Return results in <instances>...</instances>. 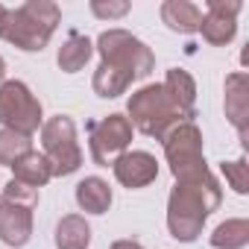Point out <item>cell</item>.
Returning <instances> with one entry per match:
<instances>
[{"mask_svg": "<svg viewBox=\"0 0 249 249\" xmlns=\"http://www.w3.org/2000/svg\"><path fill=\"white\" fill-rule=\"evenodd\" d=\"M220 185L217 179H205V182H179L170 194L167 202V229L176 240H196V234L202 231L208 214L220 205Z\"/></svg>", "mask_w": 249, "mask_h": 249, "instance_id": "1", "label": "cell"}, {"mask_svg": "<svg viewBox=\"0 0 249 249\" xmlns=\"http://www.w3.org/2000/svg\"><path fill=\"white\" fill-rule=\"evenodd\" d=\"M59 21H62V9L53 0H27L18 9H6L3 33L0 36L9 44H15L18 50L36 53V50L47 47Z\"/></svg>", "mask_w": 249, "mask_h": 249, "instance_id": "2", "label": "cell"}, {"mask_svg": "<svg viewBox=\"0 0 249 249\" xmlns=\"http://www.w3.org/2000/svg\"><path fill=\"white\" fill-rule=\"evenodd\" d=\"M97 50L103 56V65L120 71L129 82L150 76L153 68H156L153 50L141 38H135L132 33H126V30H106L97 38Z\"/></svg>", "mask_w": 249, "mask_h": 249, "instance_id": "3", "label": "cell"}, {"mask_svg": "<svg viewBox=\"0 0 249 249\" xmlns=\"http://www.w3.org/2000/svg\"><path fill=\"white\" fill-rule=\"evenodd\" d=\"M129 123L150 138H164L176 123H185L164 85H147L129 100Z\"/></svg>", "mask_w": 249, "mask_h": 249, "instance_id": "4", "label": "cell"}, {"mask_svg": "<svg viewBox=\"0 0 249 249\" xmlns=\"http://www.w3.org/2000/svg\"><path fill=\"white\" fill-rule=\"evenodd\" d=\"M161 141H164V156L170 161V170L179 182H205V179H211V173L205 167V159H202V132L191 120L176 123Z\"/></svg>", "mask_w": 249, "mask_h": 249, "instance_id": "5", "label": "cell"}, {"mask_svg": "<svg viewBox=\"0 0 249 249\" xmlns=\"http://www.w3.org/2000/svg\"><path fill=\"white\" fill-rule=\"evenodd\" d=\"M41 141H44V159L50 164L53 176H68L79 170L82 164V150L76 144V126L65 114L50 117L41 126Z\"/></svg>", "mask_w": 249, "mask_h": 249, "instance_id": "6", "label": "cell"}, {"mask_svg": "<svg viewBox=\"0 0 249 249\" xmlns=\"http://www.w3.org/2000/svg\"><path fill=\"white\" fill-rule=\"evenodd\" d=\"M0 123L21 135H33L41 126V103L18 79L0 85Z\"/></svg>", "mask_w": 249, "mask_h": 249, "instance_id": "7", "label": "cell"}, {"mask_svg": "<svg viewBox=\"0 0 249 249\" xmlns=\"http://www.w3.org/2000/svg\"><path fill=\"white\" fill-rule=\"evenodd\" d=\"M132 141V123L123 114H108L103 120L88 123V147H91V159L100 167L114 164L123 153H126Z\"/></svg>", "mask_w": 249, "mask_h": 249, "instance_id": "8", "label": "cell"}, {"mask_svg": "<svg viewBox=\"0 0 249 249\" xmlns=\"http://www.w3.org/2000/svg\"><path fill=\"white\" fill-rule=\"evenodd\" d=\"M243 3L240 0H208L205 3V12H202V24H199V33L208 44L220 47V44H229L237 33V15H240Z\"/></svg>", "mask_w": 249, "mask_h": 249, "instance_id": "9", "label": "cell"}, {"mask_svg": "<svg viewBox=\"0 0 249 249\" xmlns=\"http://www.w3.org/2000/svg\"><path fill=\"white\" fill-rule=\"evenodd\" d=\"M114 176L120 185H126V188H144L150 182H156L159 176V164L150 153L144 150H132V153H123L114 164Z\"/></svg>", "mask_w": 249, "mask_h": 249, "instance_id": "10", "label": "cell"}, {"mask_svg": "<svg viewBox=\"0 0 249 249\" xmlns=\"http://www.w3.org/2000/svg\"><path fill=\"white\" fill-rule=\"evenodd\" d=\"M226 117L246 144V126H249V76L243 71L226 76Z\"/></svg>", "mask_w": 249, "mask_h": 249, "instance_id": "11", "label": "cell"}, {"mask_svg": "<svg viewBox=\"0 0 249 249\" xmlns=\"http://www.w3.org/2000/svg\"><path fill=\"white\" fill-rule=\"evenodd\" d=\"M33 234V211L0 199V240L9 246H24Z\"/></svg>", "mask_w": 249, "mask_h": 249, "instance_id": "12", "label": "cell"}, {"mask_svg": "<svg viewBox=\"0 0 249 249\" xmlns=\"http://www.w3.org/2000/svg\"><path fill=\"white\" fill-rule=\"evenodd\" d=\"M161 21L173 33L191 36V33H199L202 9L196 3H188V0H164V3H161Z\"/></svg>", "mask_w": 249, "mask_h": 249, "instance_id": "13", "label": "cell"}, {"mask_svg": "<svg viewBox=\"0 0 249 249\" xmlns=\"http://www.w3.org/2000/svg\"><path fill=\"white\" fill-rule=\"evenodd\" d=\"M91 53H94L91 38L82 36V33H76V30H71V33L65 36V41H62L56 59H59V68H62L65 73H76V71L85 68V62L91 59Z\"/></svg>", "mask_w": 249, "mask_h": 249, "instance_id": "14", "label": "cell"}, {"mask_svg": "<svg viewBox=\"0 0 249 249\" xmlns=\"http://www.w3.org/2000/svg\"><path fill=\"white\" fill-rule=\"evenodd\" d=\"M161 85H164L167 94L173 97V103H176V108L182 111V117L191 120V117H194V100H196V85H194L191 73H185V71H179V68H170Z\"/></svg>", "mask_w": 249, "mask_h": 249, "instance_id": "15", "label": "cell"}, {"mask_svg": "<svg viewBox=\"0 0 249 249\" xmlns=\"http://www.w3.org/2000/svg\"><path fill=\"white\" fill-rule=\"evenodd\" d=\"M76 202H79V208L88 211V214H103V211H108V205H111V188H108V182H103L100 176L82 179V182L76 185Z\"/></svg>", "mask_w": 249, "mask_h": 249, "instance_id": "16", "label": "cell"}, {"mask_svg": "<svg viewBox=\"0 0 249 249\" xmlns=\"http://www.w3.org/2000/svg\"><path fill=\"white\" fill-rule=\"evenodd\" d=\"M91 243V226L85 223V217L71 214L62 217L56 226V246L59 249H88Z\"/></svg>", "mask_w": 249, "mask_h": 249, "instance_id": "17", "label": "cell"}, {"mask_svg": "<svg viewBox=\"0 0 249 249\" xmlns=\"http://www.w3.org/2000/svg\"><path fill=\"white\" fill-rule=\"evenodd\" d=\"M12 167H15V179L24 182V185H30V188H41V185H47L53 179L47 159L41 153H33V150L27 156H21Z\"/></svg>", "mask_w": 249, "mask_h": 249, "instance_id": "18", "label": "cell"}, {"mask_svg": "<svg viewBox=\"0 0 249 249\" xmlns=\"http://www.w3.org/2000/svg\"><path fill=\"white\" fill-rule=\"evenodd\" d=\"M246 243H249V223L246 220H226L211 234L214 249H243Z\"/></svg>", "mask_w": 249, "mask_h": 249, "instance_id": "19", "label": "cell"}, {"mask_svg": "<svg viewBox=\"0 0 249 249\" xmlns=\"http://www.w3.org/2000/svg\"><path fill=\"white\" fill-rule=\"evenodd\" d=\"M33 150L30 135H21L15 129H0V164H15L21 156H27Z\"/></svg>", "mask_w": 249, "mask_h": 249, "instance_id": "20", "label": "cell"}, {"mask_svg": "<svg viewBox=\"0 0 249 249\" xmlns=\"http://www.w3.org/2000/svg\"><path fill=\"white\" fill-rule=\"evenodd\" d=\"M132 82L123 76L120 71H114V68H108V65H103L100 62V68H97V73H94V91L100 94V97H117V94H123Z\"/></svg>", "mask_w": 249, "mask_h": 249, "instance_id": "21", "label": "cell"}, {"mask_svg": "<svg viewBox=\"0 0 249 249\" xmlns=\"http://www.w3.org/2000/svg\"><path fill=\"white\" fill-rule=\"evenodd\" d=\"M3 199L6 202H15V205H24V208H33L38 202V188H30L18 179H9L6 188H3Z\"/></svg>", "mask_w": 249, "mask_h": 249, "instance_id": "22", "label": "cell"}, {"mask_svg": "<svg viewBox=\"0 0 249 249\" xmlns=\"http://www.w3.org/2000/svg\"><path fill=\"white\" fill-rule=\"evenodd\" d=\"M223 176L229 179V185L234 188V194H246L249 191V164H246V159L223 161Z\"/></svg>", "mask_w": 249, "mask_h": 249, "instance_id": "23", "label": "cell"}, {"mask_svg": "<svg viewBox=\"0 0 249 249\" xmlns=\"http://www.w3.org/2000/svg\"><path fill=\"white\" fill-rule=\"evenodd\" d=\"M129 3L126 0H91V12L100 18V21H117L123 15H129Z\"/></svg>", "mask_w": 249, "mask_h": 249, "instance_id": "24", "label": "cell"}, {"mask_svg": "<svg viewBox=\"0 0 249 249\" xmlns=\"http://www.w3.org/2000/svg\"><path fill=\"white\" fill-rule=\"evenodd\" d=\"M111 249H144V246H141L138 240H114Z\"/></svg>", "mask_w": 249, "mask_h": 249, "instance_id": "25", "label": "cell"}, {"mask_svg": "<svg viewBox=\"0 0 249 249\" xmlns=\"http://www.w3.org/2000/svg\"><path fill=\"white\" fill-rule=\"evenodd\" d=\"M3 76H6V62H3V56H0V85H3Z\"/></svg>", "mask_w": 249, "mask_h": 249, "instance_id": "26", "label": "cell"}, {"mask_svg": "<svg viewBox=\"0 0 249 249\" xmlns=\"http://www.w3.org/2000/svg\"><path fill=\"white\" fill-rule=\"evenodd\" d=\"M3 18H6V6H0V33H3Z\"/></svg>", "mask_w": 249, "mask_h": 249, "instance_id": "27", "label": "cell"}]
</instances>
